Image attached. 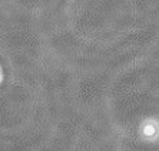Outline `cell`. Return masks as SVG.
<instances>
[{
  "label": "cell",
  "mask_w": 159,
  "mask_h": 151,
  "mask_svg": "<svg viewBox=\"0 0 159 151\" xmlns=\"http://www.w3.org/2000/svg\"><path fill=\"white\" fill-rule=\"evenodd\" d=\"M158 119L156 118H145L138 127V135L146 143H155L158 140Z\"/></svg>",
  "instance_id": "cell-1"
},
{
  "label": "cell",
  "mask_w": 159,
  "mask_h": 151,
  "mask_svg": "<svg viewBox=\"0 0 159 151\" xmlns=\"http://www.w3.org/2000/svg\"><path fill=\"white\" fill-rule=\"evenodd\" d=\"M3 82V69H2V65H0V85Z\"/></svg>",
  "instance_id": "cell-2"
}]
</instances>
